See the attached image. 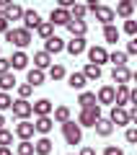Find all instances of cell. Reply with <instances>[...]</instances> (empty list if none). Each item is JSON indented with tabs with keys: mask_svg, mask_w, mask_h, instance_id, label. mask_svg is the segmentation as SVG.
Segmentation results:
<instances>
[{
	"mask_svg": "<svg viewBox=\"0 0 137 155\" xmlns=\"http://www.w3.org/2000/svg\"><path fill=\"white\" fill-rule=\"evenodd\" d=\"M5 41H8V44H11V47H18V49H26V47L28 44H31V31H26V28H11V31H8L5 34Z\"/></svg>",
	"mask_w": 137,
	"mask_h": 155,
	"instance_id": "cell-1",
	"label": "cell"
},
{
	"mask_svg": "<svg viewBox=\"0 0 137 155\" xmlns=\"http://www.w3.org/2000/svg\"><path fill=\"white\" fill-rule=\"evenodd\" d=\"M62 137H65L67 145H80V140H83V127L70 119L67 124H62Z\"/></svg>",
	"mask_w": 137,
	"mask_h": 155,
	"instance_id": "cell-2",
	"label": "cell"
},
{
	"mask_svg": "<svg viewBox=\"0 0 137 155\" xmlns=\"http://www.w3.org/2000/svg\"><path fill=\"white\" fill-rule=\"evenodd\" d=\"M101 119V106H91V109H83L78 114V124L80 127H96Z\"/></svg>",
	"mask_w": 137,
	"mask_h": 155,
	"instance_id": "cell-3",
	"label": "cell"
},
{
	"mask_svg": "<svg viewBox=\"0 0 137 155\" xmlns=\"http://www.w3.org/2000/svg\"><path fill=\"white\" fill-rule=\"evenodd\" d=\"M13 116H16L18 122H26L28 116L34 114V104L31 101H23V98H18V101H13Z\"/></svg>",
	"mask_w": 137,
	"mask_h": 155,
	"instance_id": "cell-4",
	"label": "cell"
},
{
	"mask_svg": "<svg viewBox=\"0 0 137 155\" xmlns=\"http://www.w3.org/2000/svg\"><path fill=\"white\" fill-rule=\"evenodd\" d=\"M96 101H99V106H114L116 104V88L114 85H101L99 93H96Z\"/></svg>",
	"mask_w": 137,
	"mask_h": 155,
	"instance_id": "cell-5",
	"label": "cell"
},
{
	"mask_svg": "<svg viewBox=\"0 0 137 155\" xmlns=\"http://www.w3.org/2000/svg\"><path fill=\"white\" fill-rule=\"evenodd\" d=\"M109 119H111V124H114V127H127V124H132V122H129V111L122 109V106H111Z\"/></svg>",
	"mask_w": 137,
	"mask_h": 155,
	"instance_id": "cell-6",
	"label": "cell"
},
{
	"mask_svg": "<svg viewBox=\"0 0 137 155\" xmlns=\"http://www.w3.org/2000/svg\"><path fill=\"white\" fill-rule=\"evenodd\" d=\"M70 21H72L70 11H65V8H52V13H49V23L52 26H67Z\"/></svg>",
	"mask_w": 137,
	"mask_h": 155,
	"instance_id": "cell-7",
	"label": "cell"
},
{
	"mask_svg": "<svg viewBox=\"0 0 137 155\" xmlns=\"http://www.w3.org/2000/svg\"><path fill=\"white\" fill-rule=\"evenodd\" d=\"M88 62H91V65H104V62H109V52H106V47H91V49H88Z\"/></svg>",
	"mask_w": 137,
	"mask_h": 155,
	"instance_id": "cell-8",
	"label": "cell"
},
{
	"mask_svg": "<svg viewBox=\"0 0 137 155\" xmlns=\"http://www.w3.org/2000/svg\"><path fill=\"white\" fill-rule=\"evenodd\" d=\"M93 16H96V21L101 23V26H111V21H114V8H109V5H99L93 11Z\"/></svg>",
	"mask_w": 137,
	"mask_h": 155,
	"instance_id": "cell-9",
	"label": "cell"
},
{
	"mask_svg": "<svg viewBox=\"0 0 137 155\" xmlns=\"http://www.w3.org/2000/svg\"><path fill=\"white\" fill-rule=\"evenodd\" d=\"M34 132H36V129H34V122H18L16 124V137L21 140V142H26V140H31L34 137Z\"/></svg>",
	"mask_w": 137,
	"mask_h": 155,
	"instance_id": "cell-10",
	"label": "cell"
},
{
	"mask_svg": "<svg viewBox=\"0 0 137 155\" xmlns=\"http://www.w3.org/2000/svg\"><path fill=\"white\" fill-rule=\"evenodd\" d=\"M52 114H55V106H52L49 98L34 101V116H52Z\"/></svg>",
	"mask_w": 137,
	"mask_h": 155,
	"instance_id": "cell-11",
	"label": "cell"
},
{
	"mask_svg": "<svg viewBox=\"0 0 137 155\" xmlns=\"http://www.w3.org/2000/svg\"><path fill=\"white\" fill-rule=\"evenodd\" d=\"M67 52H70L72 57H78V54H83V52L88 49V44H85V36H72L70 41H67V47H65Z\"/></svg>",
	"mask_w": 137,
	"mask_h": 155,
	"instance_id": "cell-12",
	"label": "cell"
},
{
	"mask_svg": "<svg viewBox=\"0 0 137 155\" xmlns=\"http://www.w3.org/2000/svg\"><path fill=\"white\" fill-rule=\"evenodd\" d=\"M52 127H55V119H52V116H36V122H34V129H36L42 137H47V134L52 132Z\"/></svg>",
	"mask_w": 137,
	"mask_h": 155,
	"instance_id": "cell-13",
	"label": "cell"
},
{
	"mask_svg": "<svg viewBox=\"0 0 137 155\" xmlns=\"http://www.w3.org/2000/svg\"><path fill=\"white\" fill-rule=\"evenodd\" d=\"M65 39L62 36H52L49 41H44V52H47V54H60L62 49H65Z\"/></svg>",
	"mask_w": 137,
	"mask_h": 155,
	"instance_id": "cell-14",
	"label": "cell"
},
{
	"mask_svg": "<svg viewBox=\"0 0 137 155\" xmlns=\"http://www.w3.org/2000/svg\"><path fill=\"white\" fill-rule=\"evenodd\" d=\"M23 13H26V11H23L18 3H8L5 11H3V16H5L8 21H23Z\"/></svg>",
	"mask_w": 137,
	"mask_h": 155,
	"instance_id": "cell-15",
	"label": "cell"
},
{
	"mask_svg": "<svg viewBox=\"0 0 137 155\" xmlns=\"http://www.w3.org/2000/svg\"><path fill=\"white\" fill-rule=\"evenodd\" d=\"M39 26H42V16H39V11H26V13H23V28H26V31L39 28Z\"/></svg>",
	"mask_w": 137,
	"mask_h": 155,
	"instance_id": "cell-16",
	"label": "cell"
},
{
	"mask_svg": "<svg viewBox=\"0 0 137 155\" xmlns=\"http://www.w3.org/2000/svg\"><path fill=\"white\" fill-rule=\"evenodd\" d=\"M26 67H28V54L21 52V49H16L13 57H11V70H26Z\"/></svg>",
	"mask_w": 137,
	"mask_h": 155,
	"instance_id": "cell-17",
	"label": "cell"
},
{
	"mask_svg": "<svg viewBox=\"0 0 137 155\" xmlns=\"http://www.w3.org/2000/svg\"><path fill=\"white\" fill-rule=\"evenodd\" d=\"M52 65H55V62H52V54H47L44 49L34 54V67H36V70H49Z\"/></svg>",
	"mask_w": 137,
	"mask_h": 155,
	"instance_id": "cell-18",
	"label": "cell"
},
{
	"mask_svg": "<svg viewBox=\"0 0 137 155\" xmlns=\"http://www.w3.org/2000/svg\"><path fill=\"white\" fill-rule=\"evenodd\" d=\"M111 78H114L116 85H127L132 80V72H129V67H114L111 70Z\"/></svg>",
	"mask_w": 137,
	"mask_h": 155,
	"instance_id": "cell-19",
	"label": "cell"
},
{
	"mask_svg": "<svg viewBox=\"0 0 137 155\" xmlns=\"http://www.w3.org/2000/svg\"><path fill=\"white\" fill-rule=\"evenodd\" d=\"M116 16H122L124 18V21H129L132 18V13H135V3H132V0H122V3H116Z\"/></svg>",
	"mask_w": 137,
	"mask_h": 155,
	"instance_id": "cell-20",
	"label": "cell"
},
{
	"mask_svg": "<svg viewBox=\"0 0 137 155\" xmlns=\"http://www.w3.org/2000/svg\"><path fill=\"white\" fill-rule=\"evenodd\" d=\"M67 85H70L72 91H80V93H83V88L88 85V80H85L83 72H72V75H67Z\"/></svg>",
	"mask_w": 137,
	"mask_h": 155,
	"instance_id": "cell-21",
	"label": "cell"
},
{
	"mask_svg": "<svg viewBox=\"0 0 137 155\" xmlns=\"http://www.w3.org/2000/svg\"><path fill=\"white\" fill-rule=\"evenodd\" d=\"M26 83L31 85V88H39V85H44V70H36V67H31V70L26 72Z\"/></svg>",
	"mask_w": 137,
	"mask_h": 155,
	"instance_id": "cell-22",
	"label": "cell"
},
{
	"mask_svg": "<svg viewBox=\"0 0 137 155\" xmlns=\"http://www.w3.org/2000/svg\"><path fill=\"white\" fill-rule=\"evenodd\" d=\"M129 85H116V104L114 106H122V109H127V104H129Z\"/></svg>",
	"mask_w": 137,
	"mask_h": 155,
	"instance_id": "cell-23",
	"label": "cell"
},
{
	"mask_svg": "<svg viewBox=\"0 0 137 155\" xmlns=\"http://www.w3.org/2000/svg\"><path fill=\"white\" fill-rule=\"evenodd\" d=\"M78 104H80V111H83V109H91V106H99V101H96V93L83 91V93L78 96Z\"/></svg>",
	"mask_w": 137,
	"mask_h": 155,
	"instance_id": "cell-24",
	"label": "cell"
},
{
	"mask_svg": "<svg viewBox=\"0 0 137 155\" xmlns=\"http://www.w3.org/2000/svg\"><path fill=\"white\" fill-rule=\"evenodd\" d=\"M96 134H99V137H109L111 132H114V124H111V119H104V116H101L99 119V124H96Z\"/></svg>",
	"mask_w": 137,
	"mask_h": 155,
	"instance_id": "cell-25",
	"label": "cell"
},
{
	"mask_svg": "<svg viewBox=\"0 0 137 155\" xmlns=\"http://www.w3.org/2000/svg\"><path fill=\"white\" fill-rule=\"evenodd\" d=\"M34 150H36V155H49L52 153V140L49 137H39L34 142Z\"/></svg>",
	"mask_w": 137,
	"mask_h": 155,
	"instance_id": "cell-26",
	"label": "cell"
},
{
	"mask_svg": "<svg viewBox=\"0 0 137 155\" xmlns=\"http://www.w3.org/2000/svg\"><path fill=\"white\" fill-rule=\"evenodd\" d=\"M67 31H70L72 36H85L88 34V23L85 21H70L67 23Z\"/></svg>",
	"mask_w": 137,
	"mask_h": 155,
	"instance_id": "cell-27",
	"label": "cell"
},
{
	"mask_svg": "<svg viewBox=\"0 0 137 155\" xmlns=\"http://www.w3.org/2000/svg\"><path fill=\"white\" fill-rule=\"evenodd\" d=\"M119 36H122V31L111 23V26H104V39H106V44H116L119 41Z\"/></svg>",
	"mask_w": 137,
	"mask_h": 155,
	"instance_id": "cell-28",
	"label": "cell"
},
{
	"mask_svg": "<svg viewBox=\"0 0 137 155\" xmlns=\"http://www.w3.org/2000/svg\"><path fill=\"white\" fill-rule=\"evenodd\" d=\"M70 119H72V114H70L67 106H57V109H55V122L57 124H67Z\"/></svg>",
	"mask_w": 137,
	"mask_h": 155,
	"instance_id": "cell-29",
	"label": "cell"
},
{
	"mask_svg": "<svg viewBox=\"0 0 137 155\" xmlns=\"http://www.w3.org/2000/svg\"><path fill=\"white\" fill-rule=\"evenodd\" d=\"M11 88H16V75H13V72L0 75V91H3V93H8Z\"/></svg>",
	"mask_w": 137,
	"mask_h": 155,
	"instance_id": "cell-30",
	"label": "cell"
},
{
	"mask_svg": "<svg viewBox=\"0 0 137 155\" xmlns=\"http://www.w3.org/2000/svg\"><path fill=\"white\" fill-rule=\"evenodd\" d=\"M109 62H111L114 67H127V52H122V49L111 52V54H109Z\"/></svg>",
	"mask_w": 137,
	"mask_h": 155,
	"instance_id": "cell-31",
	"label": "cell"
},
{
	"mask_svg": "<svg viewBox=\"0 0 137 155\" xmlns=\"http://www.w3.org/2000/svg\"><path fill=\"white\" fill-rule=\"evenodd\" d=\"M36 34H39V36L44 39V41H49V39L55 36V26H52L49 21H42V26L36 28Z\"/></svg>",
	"mask_w": 137,
	"mask_h": 155,
	"instance_id": "cell-32",
	"label": "cell"
},
{
	"mask_svg": "<svg viewBox=\"0 0 137 155\" xmlns=\"http://www.w3.org/2000/svg\"><path fill=\"white\" fill-rule=\"evenodd\" d=\"M83 75H85V80H99V78H101V67L88 62V65L83 67Z\"/></svg>",
	"mask_w": 137,
	"mask_h": 155,
	"instance_id": "cell-33",
	"label": "cell"
},
{
	"mask_svg": "<svg viewBox=\"0 0 137 155\" xmlns=\"http://www.w3.org/2000/svg\"><path fill=\"white\" fill-rule=\"evenodd\" d=\"M16 153H18V155H36V150H34V142H31V140H26V142H18V145H16Z\"/></svg>",
	"mask_w": 137,
	"mask_h": 155,
	"instance_id": "cell-34",
	"label": "cell"
},
{
	"mask_svg": "<svg viewBox=\"0 0 137 155\" xmlns=\"http://www.w3.org/2000/svg\"><path fill=\"white\" fill-rule=\"evenodd\" d=\"M72 21H85V16H88V5H80V3H78L75 8H72Z\"/></svg>",
	"mask_w": 137,
	"mask_h": 155,
	"instance_id": "cell-35",
	"label": "cell"
},
{
	"mask_svg": "<svg viewBox=\"0 0 137 155\" xmlns=\"http://www.w3.org/2000/svg\"><path fill=\"white\" fill-rule=\"evenodd\" d=\"M65 75H67V72H65V67H62V65H52L49 67V78H52V80H62Z\"/></svg>",
	"mask_w": 137,
	"mask_h": 155,
	"instance_id": "cell-36",
	"label": "cell"
},
{
	"mask_svg": "<svg viewBox=\"0 0 137 155\" xmlns=\"http://www.w3.org/2000/svg\"><path fill=\"white\" fill-rule=\"evenodd\" d=\"M11 145H13V132L0 129V147H11Z\"/></svg>",
	"mask_w": 137,
	"mask_h": 155,
	"instance_id": "cell-37",
	"label": "cell"
},
{
	"mask_svg": "<svg viewBox=\"0 0 137 155\" xmlns=\"http://www.w3.org/2000/svg\"><path fill=\"white\" fill-rule=\"evenodd\" d=\"M11 109H13V98L0 91V111H11Z\"/></svg>",
	"mask_w": 137,
	"mask_h": 155,
	"instance_id": "cell-38",
	"label": "cell"
},
{
	"mask_svg": "<svg viewBox=\"0 0 137 155\" xmlns=\"http://www.w3.org/2000/svg\"><path fill=\"white\" fill-rule=\"evenodd\" d=\"M31 93H34V88H31L28 83H21V85H18V98L28 101V96H31Z\"/></svg>",
	"mask_w": 137,
	"mask_h": 155,
	"instance_id": "cell-39",
	"label": "cell"
},
{
	"mask_svg": "<svg viewBox=\"0 0 137 155\" xmlns=\"http://www.w3.org/2000/svg\"><path fill=\"white\" fill-rule=\"evenodd\" d=\"M124 34H129L132 39L137 36V21H135V18H129V21H124Z\"/></svg>",
	"mask_w": 137,
	"mask_h": 155,
	"instance_id": "cell-40",
	"label": "cell"
},
{
	"mask_svg": "<svg viewBox=\"0 0 137 155\" xmlns=\"http://www.w3.org/2000/svg\"><path fill=\"white\" fill-rule=\"evenodd\" d=\"M124 140H127L129 145H137V127H129V129H127V132H124Z\"/></svg>",
	"mask_w": 137,
	"mask_h": 155,
	"instance_id": "cell-41",
	"label": "cell"
},
{
	"mask_svg": "<svg viewBox=\"0 0 137 155\" xmlns=\"http://www.w3.org/2000/svg\"><path fill=\"white\" fill-rule=\"evenodd\" d=\"M127 57H129V54H137V36L135 39H129V41H127Z\"/></svg>",
	"mask_w": 137,
	"mask_h": 155,
	"instance_id": "cell-42",
	"label": "cell"
},
{
	"mask_svg": "<svg viewBox=\"0 0 137 155\" xmlns=\"http://www.w3.org/2000/svg\"><path fill=\"white\" fill-rule=\"evenodd\" d=\"M5 72H13V70H11V60L0 57V75H5Z\"/></svg>",
	"mask_w": 137,
	"mask_h": 155,
	"instance_id": "cell-43",
	"label": "cell"
},
{
	"mask_svg": "<svg viewBox=\"0 0 137 155\" xmlns=\"http://www.w3.org/2000/svg\"><path fill=\"white\" fill-rule=\"evenodd\" d=\"M104 155H124V150H122V147H116V145H109V147L104 150Z\"/></svg>",
	"mask_w": 137,
	"mask_h": 155,
	"instance_id": "cell-44",
	"label": "cell"
},
{
	"mask_svg": "<svg viewBox=\"0 0 137 155\" xmlns=\"http://www.w3.org/2000/svg\"><path fill=\"white\" fill-rule=\"evenodd\" d=\"M8 31H11V21L5 16H0V34H8Z\"/></svg>",
	"mask_w": 137,
	"mask_h": 155,
	"instance_id": "cell-45",
	"label": "cell"
},
{
	"mask_svg": "<svg viewBox=\"0 0 137 155\" xmlns=\"http://www.w3.org/2000/svg\"><path fill=\"white\" fill-rule=\"evenodd\" d=\"M129 122L137 124V106H132V109H129Z\"/></svg>",
	"mask_w": 137,
	"mask_h": 155,
	"instance_id": "cell-46",
	"label": "cell"
},
{
	"mask_svg": "<svg viewBox=\"0 0 137 155\" xmlns=\"http://www.w3.org/2000/svg\"><path fill=\"white\" fill-rule=\"evenodd\" d=\"M129 104H132V106H137V88H132V91H129Z\"/></svg>",
	"mask_w": 137,
	"mask_h": 155,
	"instance_id": "cell-47",
	"label": "cell"
},
{
	"mask_svg": "<svg viewBox=\"0 0 137 155\" xmlns=\"http://www.w3.org/2000/svg\"><path fill=\"white\" fill-rule=\"evenodd\" d=\"M80 155H96V150H93V147H83Z\"/></svg>",
	"mask_w": 137,
	"mask_h": 155,
	"instance_id": "cell-48",
	"label": "cell"
},
{
	"mask_svg": "<svg viewBox=\"0 0 137 155\" xmlns=\"http://www.w3.org/2000/svg\"><path fill=\"white\" fill-rule=\"evenodd\" d=\"M0 155H13V153H11V147H0Z\"/></svg>",
	"mask_w": 137,
	"mask_h": 155,
	"instance_id": "cell-49",
	"label": "cell"
},
{
	"mask_svg": "<svg viewBox=\"0 0 137 155\" xmlns=\"http://www.w3.org/2000/svg\"><path fill=\"white\" fill-rule=\"evenodd\" d=\"M3 124H5V116L0 114V129H5V127H3Z\"/></svg>",
	"mask_w": 137,
	"mask_h": 155,
	"instance_id": "cell-50",
	"label": "cell"
},
{
	"mask_svg": "<svg viewBox=\"0 0 137 155\" xmlns=\"http://www.w3.org/2000/svg\"><path fill=\"white\" fill-rule=\"evenodd\" d=\"M132 80H135V83H137V70H135V72H132Z\"/></svg>",
	"mask_w": 137,
	"mask_h": 155,
	"instance_id": "cell-51",
	"label": "cell"
},
{
	"mask_svg": "<svg viewBox=\"0 0 137 155\" xmlns=\"http://www.w3.org/2000/svg\"><path fill=\"white\" fill-rule=\"evenodd\" d=\"M0 16H3V8H0Z\"/></svg>",
	"mask_w": 137,
	"mask_h": 155,
	"instance_id": "cell-52",
	"label": "cell"
}]
</instances>
